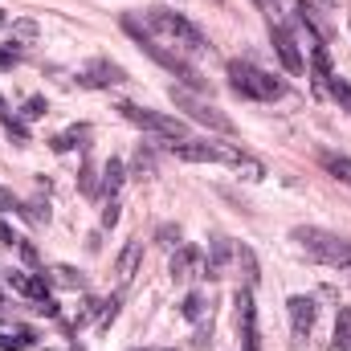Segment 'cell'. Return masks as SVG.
<instances>
[{"instance_id":"6da1fadb","label":"cell","mask_w":351,"mask_h":351,"mask_svg":"<svg viewBox=\"0 0 351 351\" xmlns=\"http://www.w3.org/2000/svg\"><path fill=\"white\" fill-rule=\"evenodd\" d=\"M143 25H147L164 45H172L176 53H184V58L208 53V37H204L192 21H184L180 12H168V8H147V12H143Z\"/></svg>"},{"instance_id":"7a4b0ae2","label":"cell","mask_w":351,"mask_h":351,"mask_svg":"<svg viewBox=\"0 0 351 351\" xmlns=\"http://www.w3.org/2000/svg\"><path fill=\"white\" fill-rule=\"evenodd\" d=\"M123 29H127V33L135 37V45H139V49H143V53H147L152 62H160V66H164L168 74H176V78H180L184 86L204 90V78H200V74L192 70V62H188L184 53L168 49V45H164V41H160V37H156V33H152V29H147V25L139 21V16H123Z\"/></svg>"},{"instance_id":"3957f363","label":"cell","mask_w":351,"mask_h":351,"mask_svg":"<svg viewBox=\"0 0 351 351\" xmlns=\"http://www.w3.org/2000/svg\"><path fill=\"white\" fill-rule=\"evenodd\" d=\"M290 237H294V241H298V250H302L306 258H315V262H323V265H351V241H348V237H339V233H327V229L306 225V229H294Z\"/></svg>"},{"instance_id":"277c9868","label":"cell","mask_w":351,"mask_h":351,"mask_svg":"<svg viewBox=\"0 0 351 351\" xmlns=\"http://www.w3.org/2000/svg\"><path fill=\"white\" fill-rule=\"evenodd\" d=\"M229 82H233L237 94L258 98V102H274V98L286 94V82H278L274 74H265V70L250 66V62H229Z\"/></svg>"},{"instance_id":"5b68a950","label":"cell","mask_w":351,"mask_h":351,"mask_svg":"<svg viewBox=\"0 0 351 351\" xmlns=\"http://www.w3.org/2000/svg\"><path fill=\"white\" fill-rule=\"evenodd\" d=\"M119 110H123L127 123H135V127H143V131H152V135H164V139H184V135H188L184 119L160 114V110H147V106H135V102H123Z\"/></svg>"},{"instance_id":"8992f818","label":"cell","mask_w":351,"mask_h":351,"mask_svg":"<svg viewBox=\"0 0 351 351\" xmlns=\"http://www.w3.org/2000/svg\"><path fill=\"white\" fill-rule=\"evenodd\" d=\"M172 156L176 160H184V164H237V156L241 152H233V147H221V143H172Z\"/></svg>"},{"instance_id":"52a82bcc","label":"cell","mask_w":351,"mask_h":351,"mask_svg":"<svg viewBox=\"0 0 351 351\" xmlns=\"http://www.w3.org/2000/svg\"><path fill=\"white\" fill-rule=\"evenodd\" d=\"M172 102L180 106V110H188V119H196V123H204V127H213V131H221V135H233V119L221 114L217 106L196 102L192 94H184V90H176V86H172Z\"/></svg>"},{"instance_id":"ba28073f","label":"cell","mask_w":351,"mask_h":351,"mask_svg":"<svg viewBox=\"0 0 351 351\" xmlns=\"http://www.w3.org/2000/svg\"><path fill=\"white\" fill-rule=\"evenodd\" d=\"M237 306V335H241V348L245 351H262V335H258V306H254V290H237L233 298Z\"/></svg>"},{"instance_id":"9c48e42d","label":"cell","mask_w":351,"mask_h":351,"mask_svg":"<svg viewBox=\"0 0 351 351\" xmlns=\"http://www.w3.org/2000/svg\"><path fill=\"white\" fill-rule=\"evenodd\" d=\"M269 41H274V53L282 58V66H286L290 74H302V70H306V58H302L298 41L290 37V29H282V25H269Z\"/></svg>"},{"instance_id":"30bf717a","label":"cell","mask_w":351,"mask_h":351,"mask_svg":"<svg viewBox=\"0 0 351 351\" xmlns=\"http://www.w3.org/2000/svg\"><path fill=\"white\" fill-rule=\"evenodd\" d=\"M286 311H290V327H294V339H306V335L315 331V315H319L315 298H306V294H294V298L286 302Z\"/></svg>"},{"instance_id":"8fae6325","label":"cell","mask_w":351,"mask_h":351,"mask_svg":"<svg viewBox=\"0 0 351 351\" xmlns=\"http://www.w3.org/2000/svg\"><path fill=\"white\" fill-rule=\"evenodd\" d=\"M78 82H82V86H94V90H106V86L127 82V74H123V66H114V62H90Z\"/></svg>"},{"instance_id":"7c38bea8","label":"cell","mask_w":351,"mask_h":351,"mask_svg":"<svg viewBox=\"0 0 351 351\" xmlns=\"http://www.w3.org/2000/svg\"><path fill=\"white\" fill-rule=\"evenodd\" d=\"M204 254L196 250V245H176V254H172V278L176 282H188V278H196V274H204Z\"/></svg>"},{"instance_id":"4fadbf2b","label":"cell","mask_w":351,"mask_h":351,"mask_svg":"<svg viewBox=\"0 0 351 351\" xmlns=\"http://www.w3.org/2000/svg\"><path fill=\"white\" fill-rule=\"evenodd\" d=\"M237 258V245H229L225 237H217L213 241V254H208V262H204V278H225V265Z\"/></svg>"},{"instance_id":"5bb4252c","label":"cell","mask_w":351,"mask_h":351,"mask_svg":"<svg viewBox=\"0 0 351 351\" xmlns=\"http://www.w3.org/2000/svg\"><path fill=\"white\" fill-rule=\"evenodd\" d=\"M8 286L21 290V294H29L33 302H45L49 298L45 294V274H8Z\"/></svg>"},{"instance_id":"9a60e30c","label":"cell","mask_w":351,"mask_h":351,"mask_svg":"<svg viewBox=\"0 0 351 351\" xmlns=\"http://www.w3.org/2000/svg\"><path fill=\"white\" fill-rule=\"evenodd\" d=\"M143 262V241H131L123 254H119V282H131L135 278V269Z\"/></svg>"},{"instance_id":"2e32d148","label":"cell","mask_w":351,"mask_h":351,"mask_svg":"<svg viewBox=\"0 0 351 351\" xmlns=\"http://www.w3.org/2000/svg\"><path fill=\"white\" fill-rule=\"evenodd\" d=\"M319 164L335 176V180L351 184V160H348V156H339V152H319Z\"/></svg>"},{"instance_id":"e0dca14e","label":"cell","mask_w":351,"mask_h":351,"mask_svg":"<svg viewBox=\"0 0 351 351\" xmlns=\"http://www.w3.org/2000/svg\"><path fill=\"white\" fill-rule=\"evenodd\" d=\"M123 180H127V176H123V160H106V168H102V192H106L110 200H114V192L123 188Z\"/></svg>"},{"instance_id":"ac0fdd59","label":"cell","mask_w":351,"mask_h":351,"mask_svg":"<svg viewBox=\"0 0 351 351\" xmlns=\"http://www.w3.org/2000/svg\"><path fill=\"white\" fill-rule=\"evenodd\" d=\"M49 282H53V286H66V290H82V286H86V278H82L78 269H70V265H53V269H49Z\"/></svg>"},{"instance_id":"d6986e66","label":"cell","mask_w":351,"mask_h":351,"mask_svg":"<svg viewBox=\"0 0 351 351\" xmlns=\"http://www.w3.org/2000/svg\"><path fill=\"white\" fill-rule=\"evenodd\" d=\"M237 265H241V269H245V286H250V290H254V286H258V278H262V274H258V258H254V250H250V245H237Z\"/></svg>"},{"instance_id":"ffe728a7","label":"cell","mask_w":351,"mask_h":351,"mask_svg":"<svg viewBox=\"0 0 351 351\" xmlns=\"http://www.w3.org/2000/svg\"><path fill=\"white\" fill-rule=\"evenodd\" d=\"M90 135V127H74V131H66V135H58L53 139V152H70V147H86L82 139Z\"/></svg>"},{"instance_id":"44dd1931","label":"cell","mask_w":351,"mask_h":351,"mask_svg":"<svg viewBox=\"0 0 351 351\" xmlns=\"http://www.w3.org/2000/svg\"><path fill=\"white\" fill-rule=\"evenodd\" d=\"M33 331H16V335H4L0 331V351H25V348H33Z\"/></svg>"},{"instance_id":"7402d4cb","label":"cell","mask_w":351,"mask_h":351,"mask_svg":"<svg viewBox=\"0 0 351 351\" xmlns=\"http://www.w3.org/2000/svg\"><path fill=\"white\" fill-rule=\"evenodd\" d=\"M335 348L351 351V311H339V323H335Z\"/></svg>"},{"instance_id":"603a6c76","label":"cell","mask_w":351,"mask_h":351,"mask_svg":"<svg viewBox=\"0 0 351 351\" xmlns=\"http://www.w3.org/2000/svg\"><path fill=\"white\" fill-rule=\"evenodd\" d=\"M323 86H327V90H331V94H335V102H343V106H348V110H351V86H348V82H343V78H335V74H331V78H327Z\"/></svg>"},{"instance_id":"cb8c5ba5","label":"cell","mask_w":351,"mask_h":351,"mask_svg":"<svg viewBox=\"0 0 351 351\" xmlns=\"http://www.w3.org/2000/svg\"><path fill=\"white\" fill-rule=\"evenodd\" d=\"M180 315H184V319H200V315H204V298H200V294H188L184 306H180Z\"/></svg>"},{"instance_id":"d4e9b609","label":"cell","mask_w":351,"mask_h":351,"mask_svg":"<svg viewBox=\"0 0 351 351\" xmlns=\"http://www.w3.org/2000/svg\"><path fill=\"white\" fill-rule=\"evenodd\" d=\"M114 315H119V294L102 302V311H98V327H110V323H114Z\"/></svg>"},{"instance_id":"484cf974","label":"cell","mask_w":351,"mask_h":351,"mask_svg":"<svg viewBox=\"0 0 351 351\" xmlns=\"http://www.w3.org/2000/svg\"><path fill=\"white\" fill-rule=\"evenodd\" d=\"M135 172L139 176H156V160H152V152H143V147L135 152Z\"/></svg>"},{"instance_id":"4316f807","label":"cell","mask_w":351,"mask_h":351,"mask_svg":"<svg viewBox=\"0 0 351 351\" xmlns=\"http://www.w3.org/2000/svg\"><path fill=\"white\" fill-rule=\"evenodd\" d=\"M37 37V25L33 21H16L12 25V41H33Z\"/></svg>"},{"instance_id":"83f0119b","label":"cell","mask_w":351,"mask_h":351,"mask_svg":"<svg viewBox=\"0 0 351 351\" xmlns=\"http://www.w3.org/2000/svg\"><path fill=\"white\" fill-rule=\"evenodd\" d=\"M0 213H21V217H25V204H21L8 188H0Z\"/></svg>"},{"instance_id":"f1b7e54d","label":"cell","mask_w":351,"mask_h":351,"mask_svg":"<svg viewBox=\"0 0 351 351\" xmlns=\"http://www.w3.org/2000/svg\"><path fill=\"white\" fill-rule=\"evenodd\" d=\"M45 110H49V106H45V98H29V102H25V119H41Z\"/></svg>"},{"instance_id":"f546056e","label":"cell","mask_w":351,"mask_h":351,"mask_svg":"<svg viewBox=\"0 0 351 351\" xmlns=\"http://www.w3.org/2000/svg\"><path fill=\"white\" fill-rule=\"evenodd\" d=\"M0 123L16 135V139H29V131H25V123H16V119H8V114H0Z\"/></svg>"},{"instance_id":"4dcf8cb0","label":"cell","mask_w":351,"mask_h":351,"mask_svg":"<svg viewBox=\"0 0 351 351\" xmlns=\"http://www.w3.org/2000/svg\"><path fill=\"white\" fill-rule=\"evenodd\" d=\"M102 225H106V229H114V225H119V204H114V200L102 208Z\"/></svg>"},{"instance_id":"1f68e13d","label":"cell","mask_w":351,"mask_h":351,"mask_svg":"<svg viewBox=\"0 0 351 351\" xmlns=\"http://www.w3.org/2000/svg\"><path fill=\"white\" fill-rule=\"evenodd\" d=\"M156 237H160V245H176V241H180V229H172V225H164V229H160Z\"/></svg>"},{"instance_id":"d6a6232c","label":"cell","mask_w":351,"mask_h":351,"mask_svg":"<svg viewBox=\"0 0 351 351\" xmlns=\"http://www.w3.org/2000/svg\"><path fill=\"white\" fill-rule=\"evenodd\" d=\"M16 250H21V258H25V265H37V250H33L29 241H21Z\"/></svg>"},{"instance_id":"836d02e7","label":"cell","mask_w":351,"mask_h":351,"mask_svg":"<svg viewBox=\"0 0 351 351\" xmlns=\"http://www.w3.org/2000/svg\"><path fill=\"white\" fill-rule=\"evenodd\" d=\"M82 188H86L90 196L98 192V184H94V168H90V164H86V168H82Z\"/></svg>"},{"instance_id":"e575fe53","label":"cell","mask_w":351,"mask_h":351,"mask_svg":"<svg viewBox=\"0 0 351 351\" xmlns=\"http://www.w3.org/2000/svg\"><path fill=\"white\" fill-rule=\"evenodd\" d=\"M0 241H4V245H21V237H16V233L4 225V221H0Z\"/></svg>"},{"instance_id":"d590c367","label":"cell","mask_w":351,"mask_h":351,"mask_svg":"<svg viewBox=\"0 0 351 351\" xmlns=\"http://www.w3.org/2000/svg\"><path fill=\"white\" fill-rule=\"evenodd\" d=\"M12 62H16V53H8V49H0V70H8Z\"/></svg>"},{"instance_id":"8d00e7d4","label":"cell","mask_w":351,"mask_h":351,"mask_svg":"<svg viewBox=\"0 0 351 351\" xmlns=\"http://www.w3.org/2000/svg\"><path fill=\"white\" fill-rule=\"evenodd\" d=\"M258 4H262L265 12H274V0H258Z\"/></svg>"},{"instance_id":"74e56055","label":"cell","mask_w":351,"mask_h":351,"mask_svg":"<svg viewBox=\"0 0 351 351\" xmlns=\"http://www.w3.org/2000/svg\"><path fill=\"white\" fill-rule=\"evenodd\" d=\"M0 21H4V8H0Z\"/></svg>"}]
</instances>
